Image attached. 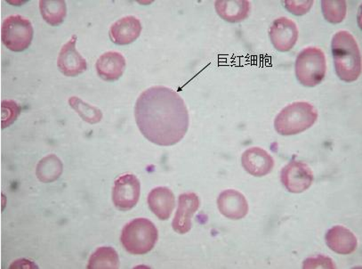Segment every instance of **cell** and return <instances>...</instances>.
I'll return each instance as SVG.
<instances>
[{"instance_id": "9c48e42d", "label": "cell", "mask_w": 362, "mask_h": 269, "mask_svg": "<svg viewBox=\"0 0 362 269\" xmlns=\"http://www.w3.org/2000/svg\"><path fill=\"white\" fill-rule=\"evenodd\" d=\"M269 36L276 50L288 52L298 42L299 32L296 23L291 19L280 17L272 22Z\"/></svg>"}, {"instance_id": "3957f363", "label": "cell", "mask_w": 362, "mask_h": 269, "mask_svg": "<svg viewBox=\"0 0 362 269\" xmlns=\"http://www.w3.org/2000/svg\"><path fill=\"white\" fill-rule=\"evenodd\" d=\"M318 120V111L308 102H296L286 106L274 120L275 130L281 136H294L308 130Z\"/></svg>"}, {"instance_id": "5b68a950", "label": "cell", "mask_w": 362, "mask_h": 269, "mask_svg": "<svg viewBox=\"0 0 362 269\" xmlns=\"http://www.w3.org/2000/svg\"><path fill=\"white\" fill-rule=\"evenodd\" d=\"M296 79L305 87L313 88L322 84L327 72L325 54L316 47L300 52L295 64Z\"/></svg>"}, {"instance_id": "d4e9b609", "label": "cell", "mask_w": 362, "mask_h": 269, "mask_svg": "<svg viewBox=\"0 0 362 269\" xmlns=\"http://www.w3.org/2000/svg\"><path fill=\"white\" fill-rule=\"evenodd\" d=\"M286 9L288 12L293 13L295 16H303L308 13L310 10L313 8V0H296V1H291V0H287L284 1Z\"/></svg>"}, {"instance_id": "30bf717a", "label": "cell", "mask_w": 362, "mask_h": 269, "mask_svg": "<svg viewBox=\"0 0 362 269\" xmlns=\"http://www.w3.org/2000/svg\"><path fill=\"white\" fill-rule=\"evenodd\" d=\"M77 36L74 35L61 48L57 59V67L67 77H76L87 71L88 64L85 58L76 50Z\"/></svg>"}, {"instance_id": "4fadbf2b", "label": "cell", "mask_w": 362, "mask_h": 269, "mask_svg": "<svg viewBox=\"0 0 362 269\" xmlns=\"http://www.w3.org/2000/svg\"><path fill=\"white\" fill-rule=\"evenodd\" d=\"M217 207L223 216L232 220L245 218L250 210L246 198L234 189H227L221 193L217 198Z\"/></svg>"}, {"instance_id": "e0dca14e", "label": "cell", "mask_w": 362, "mask_h": 269, "mask_svg": "<svg viewBox=\"0 0 362 269\" xmlns=\"http://www.w3.org/2000/svg\"><path fill=\"white\" fill-rule=\"evenodd\" d=\"M148 205L158 219L168 220L170 218L175 206L174 193L168 188H156L148 195Z\"/></svg>"}, {"instance_id": "5bb4252c", "label": "cell", "mask_w": 362, "mask_h": 269, "mask_svg": "<svg viewBox=\"0 0 362 269\" xmlns=\"http://www.w3.org/2000/svg\"><path fill=\"white\" fill-rule=\"evenodd\" d=\"M142 23L136 16H129L117 21L110 26V38L116 45H129L134 42L142 33Z\"/></svg>"}, {"instance_id": "cb8c5ba5", "label": "cell", "mask_w": 362, "mask_h": 269, "mask_svg": "<svg viewBox=\"0 0 362 269\" xmlns=\"http://www.w3.org/2000/svg\"><path fill=\"white\" fill-rule=\"evenodd\" d=\"M2 117H1V127L2 129H6L10 125H12L18 118L20 115V105L18 103L12 100H4L1 105Z\"/></svg>"}, {"instance_id": "ffe728a7", "label": "cell", "mask_w": 362, "mask_h": 269, "mask_svg": "<svg viewBox=\"0 0 362 269\" xmlns=\"http://www.w3.org/2000/svg\"><path fill=\"white\" fill-rule=\"evenodd\" d=\"M40 10L44 20L52 26L60 25L67 15L66 2L64 0H41Z\"/></svg>"}, {"instance_id": "7a4b0ae2", "label": "cell", "mask_w": 362, "mask_h": 269, "mask_svg": "<svg viewBox=\"0 0 362 269\" xmlns=\"http://www.w3.org/2000/svg\"><path fill=\"white\" fill-rule=\"evenodd\" d=\"M331 50L337 75L341 81H357L361 75V54L354 37L346 30H340L331 41Z\"/></svg>"}, {"instance_id": "6da1fadb", "label": "cell", "mask_w": 362, "mask_h": 269, "mask_svg": "<svg viewBox=\"0 0 362 269\" xmlns=\"http://www.w3.org/2000/svg\"><path fill=\"white\" fill-rule=\"evenodd\" d=\"M134 117L141 133L150 142L171 147L184 139L189 117L184 99L170 88L157 86L138 98Z\"/></svg>"}, {"instance_id": "8992f818", "label": "cell", "mask_w": 362, "mask_h": 269, "mask_svg": "<svg viewBox=\"0 0 362 269\" xmlns=\"http://www.w3.org/2000/svg\"><path fill=\"white\" fill-rule=\"evenodd\" d=\"M33 27L29 20L21 16H11L2 24L1 40L6 48L23 52L32 44Z\"/></svg>"}, {"instance_id": "603a6c76", "label": "cell", "mask_w": 362, "mask_h": 269, "mask_svg": "<svg viewBox=\"0 0 362 269\" xmlns=\"http://www.w3.org/2000/svg\"><path fill=\"white\" fill-rule=\"evenodd\" d=\"M324 18L333 24L342 23L346 16L347 4L346 1H322Z\"/></svg>"}, {"instance_id": "7402d4cb", "label": "cell", "mask_w": 362, "mask_h": 269, "mask_svg": "<svg viewBox=\"0 0 362 269\" xmlns=\"http://www.w3.org/2000/svg\"><path fill=\"white\" fill-rule=\"evenodd\" d=\"M69 105L77 112L78 115L84 122L95 124L101 122L103 119V113L98 107L89 105V103L83 101L77 96H71L69 99Z\"/></svg>"}, {"instance_id": "8fae6325", "label": "cell", "mask_w": 362, "mask_h": 269, "mask_svg": "<svg viewBox=\"0 0 362 269\" xmlns=\"http://www.w3.org/2000/svg\"><path fill=\"white\" fill-rule=\"evenodd\" d=\"M201 205L199 198L195 193H185L179 195L178 207L172 227L175 232L187 234L192 229V219Z\"/></svg>"}, {"instance_id": "ba28073f", "label": "cell", "mask_w": 362, "mask_h": 269, "mask_svg": "<svg viewBox=\"0 0 362 269\" xmlns=\"http://www.w3.org/2000/svg\"><path fill=\"white\" fill-rule=\"evenodd\" d=\"M141 184L133 174L120 176L112 188V202L117 209L127 212L136 206L139 201Z\"/></svg>"}, {"instance_id": "2e32d148", "label": "cell", "mask_w": 362, "mask_h": 269, "mask_svg": "<svg viewBox=\"0 0 362 269\" xmlns=\"http://www.w3.org/2000/svg\"><path fill=\"white\" fill-rule=\"evenodd\" d=\"M325 240L330 250L341 255L351 254L358 247L355 234L343 226H335L327 231Z\"/></svg>"}, {"instance_id": "d6986e66", "label": "cell", "mask_w": 362, "mask_h": 269, "mask_svg": "<svg viewBox=\"0 0 362 269\" xmlns=\"http://www.w3.org/2000/svg\"><path fill=\"white\" fill-rule=\"evenodd\" d=\"M63 170V163L60 159L55 154H50L41 159L37 164L36 175L41 182L52 183L61 177Z\"/></svg>"}, {"instance_id": "9a60e30c", "label": "cell", "mask_w": 362, "mask_h": 269, "mask_svg": "<svg viewBox=\"0 0 362 269\" xmlns=\"http://www.w3.org/2000/svg\"><path fill=\"white\" fill-rule=\"evenodd\" d=\"M95 69L99 77L103 81H118L125 71V57L119 52H106L96 61Z\"/></svg>"}, {"instance_id": "52a82bcc", "label": "cell", "mask_w": 362, "mask_h": 269, "mask_svg": "<svg viewBox=\"0 0 362 269\" xmlns=\"http://www.w3.org/2000/svg\"><path fill=\"white\" fill-rule=\"evenodd\" d=\"M315 181V175L308 164L300 161H291L282 168L281 181L292 194H301L308 190Z\"/></svg>"}, {"instance_id": "44dd1931", "label": "cell", "mask_w": 362, "mask_h": 269, "mask_svg": "<svg viewBox=\"0 0 362 269\" xmlns=\"http://www.w3.org/2000/svg\"><path fill=\"white\" fill-rule=\"evenodd\" d=\"M119 268V258L112 247H100L91 255L88 268L103 269Z\"/></svg>"}, {"instance_id": "7c38bea8", "label": "cell", "mask_w": 362, "mask_h": 269, "mask_svg": "<svg viewBox=\"0 0 362 269\" xmlns=\"http://www.w3.org/2000/svg\"><path fill=\"white\" fill-rule=\"evenodd\" d=\"M241 164L248 174L262 178L274 170V160L263 148L251 147L244 151L241 156Z\"/></svg>"}, {"instance_id": "ac0fdd59", "label": "cell", "mask_w": 362, "mask_h": 269, "mask_svg": "<svg viewBox=\"0 0 362 269\" xmlns=\"http://www.w3.org/2000/svg\"><path fill=\"white\" fill-rule=\"evenodd\" d=\"M217 15L226 22L236 23L243 22L250 16L251 6L247 0H225L216 1Z\"/></svg>"}, {"instance_id": "277c9868", "label": "cell", "mask_w": 362, "mask_h": 269, "mask_svg": "<svg viewBox=\"0 0 362 269\" xmlns=\"http://www.w3.org/2000/svg\"><path fill=\"white\" fill-rule=\"evenodd\" d=\"M158 231L150 219H134L127 223L122 230L120 241L127 253L144 255L150 253L156 246Z\"/></svg>"}]
</instances>
